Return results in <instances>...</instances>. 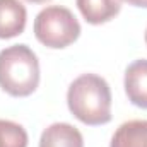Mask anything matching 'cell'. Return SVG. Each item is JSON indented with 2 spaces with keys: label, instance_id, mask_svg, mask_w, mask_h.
Masks as SVG:
<instances>
[{
  "label": "cell",
  "instance_id": "5b68a950",
  "mask_svg": "<svg viewBox=\"0 0 147 147\" xmlns=\"http://www.w3.org/2000/svg\"><path fill=\"white\" fill-rule=\"evenodd\" d=\"M28 12L19 0H0V39H10L22 34Z\"/></svg>",
  "mask_w": 147,
  "mask_h": 147
},
{
  "label": "cell",
  "instance_id": "ba28073f",
  "mask_svg": "<svg viewBox=\"0 0 147 147\" xmlns=\"http://www.w3.org/2000/svg\"><path fill=\"white\" fill-rule=\"evenodd\" d=\"M110 147H147V120L121 123L111 137Z\"/></svg>",
  "mask_w": 147,
  "mask_h": 147
},
{
  "label": "cell",
  "instance_id": "3957f363",
  "mask_svg": "<svg viewBox=\"0 0 147 147\" xmlns=\"http://www.w3.org/2000/svg\"><path fill=\"white\" fill-rule=\"evenodd\" d=\"M34 36L46 48L62 50L77 41L80 24L70 9L62 5L45 7L34 19Z\"/></svg>",
  "mask_w": 147,
  "mask_h": 147
},
{
  "label": "cell",
  "instance_id": "8fae6325",
  "mask_svg": "<svg viewBox=\"0 0 147 147\" xmlns=\"http://www.w3.org/2000/svg\"><path fill=\"white\" fill-rule=\"evenodd\" d=\"M26 2H31V3H46L50 0H26Z\"/></svg>",
  "mask_w": 147,
  "mask_h": 147
},
{
  "label": "cell",
  "instance_id": "9c48e42d",
  "mask_svg": "<svg viewBox=\"0 0 147 147\" xmlns=\"http://www.w3.org/2000/svg\"><path fill=\"white\" fill-rule=\"evenodd\" d=\"M0 147H28L24 127L10 120H0Z\"/></svg>",
  "mask_w": 147,
  "mask_h": 147
},
{
  "label": "cell",
  "instance_id": "30bf717a",
  "mask_svg": "<svg viewBox=\"0 0 147 147\" xmlns=\"http://www.w3.org/2000/svg\"><path fill=\"white\" fill-rule=\"evenodd\" d=\"M123 2H127L128 5H134V7H144V9H147V0H123Z\"/></svg>",
  "mask_w": 147,
  "mask_h": 147
},
{
  "label": "cell",
  "instance_id": "277c9868",
  "mask_svg": "<svg viewBox=\"0 0 147 147\" xmlns=\"http://www.w3.org/2000/svg\"><path fill=\"white\" fill-rule=\"evenodd\" d=\"M125 92L128 101L137 106L147 110V60H135L125 70Z\"/></svg>",
  "mask_w": 147,
  "mask_h": 147
},
{
  "label": "cell",
  "instance_id": "52a82bcc",
  "mask_svg": "<svg viewBox=\"0 0 147 147\" xmlns=\"http://www.w3.org/2000/svg\"><path fill=\"white\" fill-rule=\"evenodd\" d=\"M86 22L99 26L116 17L121 10V0H75Z\"/></svg>",
  "mask_w": 147,
  "mask_h": 147
},
{
  "label": "cell",
  "instance_id": "8992f818",
  "mask_svg": "<svg viewBox=\"0 0 147 147\" xmlns=\"http://www.w3.org/2000/svg\"><path fill=\"white\" fill-rule=\"evenodd\" d=\"M39 147H84V139L74 125L60 121L43 130Z\"/></svg>",
  "mask_w": 147,
  "mask_h": 147
},
{
  "label": "cell",
  "instance_id": "7a4b0ae2",
  "mask_svg": "<svg viewBox=\"0 0 147 147\" xmlns=\"http://www.w3.org/2000/svg\"><path fill=\"white\" fill-rule=\"evenodd\" d=\"M39 86V62L28 45H12L0 51V87L9 96H31Z\"/></svg>",
  "mask_w": 147,
  "mask_h": 147
},
{
  "label": "cell",
  "instance_id": "6da1fadb",
  "mask_svg": "<svg viewBox=\"0 0 147 147\" xmlns=\"http://www.w3.org/2000/svg\"><path fill=\"white\" fill-rule=\"evenodd\" d=\"M67 105L74 116L91 127L111 121V89L96 74L79 75L67 91Z\"/></svg>",
  "mask_w": 147,
  "mask_h": 147
},
{
  "label": "cell",
  "instance_id": "7c38bea8",
  "mask_svg": "<svg viewBox=\"0 0 147 147\" xmlns=\"http://www.w3.org/2000/svg\"><path fill=\"white\" fill-rule=\"evenodd\" d=\"M144 39H146V45H147V29H146V34H144Z\"/></svg>",
  "mask_w": 147,
  "mask_h": 147
}]
</instances>
